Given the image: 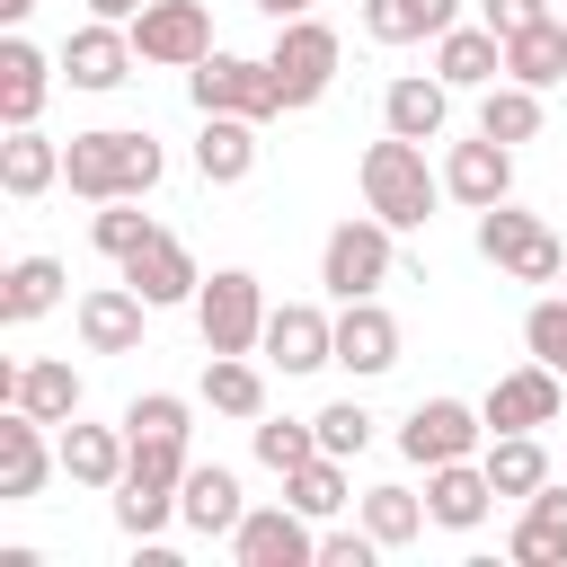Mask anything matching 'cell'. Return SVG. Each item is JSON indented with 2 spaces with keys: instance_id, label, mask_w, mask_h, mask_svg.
<instances>
[{
  "instance_id": "obj_44",
  "label": "cell",
  "mask_w": 567,
  "mask_h": 567,
  "mask_svg": "<svg viewBox=\"0 0 567 567\" xmlns=\"http://www.w3.org/2000/svg\"><path fill=\"white\" fill-rule=\"evenodd\" d=\"M478 18H487L496 35H523V27H540V18H549V0H478Z\"/></svg>"
},
{
  "instance_id": "obj_16",
  "label": "cell",
  "mask_w": 567,
  "mask_h": 567,
  "mask_svg": "<svg viewBox=\"0 0 567 567\" xmlns=\"http://www.w3.org/2000/svg\"><path fill=\"white\" fill-rule=\"evenodd\" d=\"M71 328H80V346H89V354H133V346H142V328H151V301H142L133 284H89V292H80V310H71Z\"/></svg>"
},
{
  "instance_id": "obj_15",
  "label": "cell",
  "mask_w": 567,
  "mask_h": 567,
  "mask_svg": "<svg viewBox=\"0 0 567 567\" xmlns=\"http://www.w3.org/2000/svg\"><path fill=\"white\" fill-rule=\"evenodd\" d=\"M124 284H133L151 310H177V301H195V292H204V266H195V248H186L177 230H151V239L124 257Z\"/></svg>"
},
{
  "instance_id": "obj_37",
  "label": "cell",
  "mask_w": 567,
  "mask_h": 567,
  "mask_svg": "<svg viewBox=\"0 0 567 567\" xmlns=\"http://www.w3.org/2000/svg\"><path fill=\"white\" fill-rule=\"evenodd\" d=\"M478 133H496V142H532V133H540V89H523V80L478 89Z\"/></svg>"
},
{
  "instance_id": "obj_34",
  "label": "cell",
  "mask_w": 567,
  "mask_h": 567,
  "mask_svg": "<svg viewBox=\"0 0 567 567\" xmlns=\"http://www.w3.org/2000/svg\"><path fill=\"white\" fill-rule=\"evenodd\" d=\"M478 461H487L496 496H514V505L549 487V452H540V434H487V452H478Z\"/></svg>"
},
{
  "instance_id": "obj_21",
  "label": "cell",
  "mask_w": 567,
  "mask_h": 567,
  "mask_svg": "<svg viewBox=\"0 0 567 567\" xmlns=\"http://www.w3.org/2000/svg\"><path fill=\"white\" fill-rule=\"evenodd\" d=\"M337 363H346L354 381H381V372L399 363V319L381 310V292H372V301H337Z\"/></svg>"
},
{
  "instance_id": "obj_43",
  "label": "cell",
  "mask_w": 567,
  "mask_h": 567,
  "mask_svg": "<svg viewBox=\"0 0 567 567\" xmlns=\"http://www.w3.org/2000/svg\"><path fill=\"white\" fill-rule=\"evenodd\" d=\"M372 558H381V540H372L363 523H354V532H346V523L319 532V567H372Z\"/></svg>"
},
{
  "instance_id": "obj_29",
  "label": "cell",
  "mask_w": 567,
  "mask_h": 567,
  "mask_svg": "<svg viewBox=\"0 0 567 567\" xmlns=\"http://www.w3.org/2000/svg\"><path fill=\"white\" fill-rule=\"evenodd\" d=\"M443 115H452V89H443L434 71H408V80H390V89H381V133L434 142V133H443Z\"/></svg>"
},
{
  "instance_id": "obj_33",
  "label": "cell",
  "mask_w": 567,
  "mask_h": 567,
  "mask_svg": "<svg viewBox=\"0 0 567 567\" xmlns=\"http://www.w3.org/2000/svg\"><path fill=\"white\" fill-rule=\"evenodd\" d=\"M505 80H523V89H558V80H567V18H540V27L505 35Z\"/></svg>"
},
{
  "instance_id": "obj_26",
  "label": "cell",
  "mask_w": 567,
  "mask_h": 567,
  "mask_svg": "<svg viewBox=\"0 0 567 567\" xmlns=\"http://www.w3.org/2000/svg\"><path fill=\"white\" fill-rule=\"evenodd\" d=\"M505 549H514V567H567V487H558V478H549L540 496H523Z\"/></svg>"
},
{
  "instance_id": "obj_20",
  "label": "cell",
  "mask_w": 567,
  "mask_h": 567,
  "mask_svg": "<svg viewBox=\"0 0 567 567\" xmlns=\"http://www.w3.org/2000/svg\"><path fill=\"white\" fill-rule=\"evenodd\" d=\"M425 514H434V532H478V523L496 514V478H487V461L470 452V461L425 470Z\"/></svg>"
},
{
  "instance_id": "obj_35",
  "label": "cell",
  "mask_w": 567,
  "mask_h": 567,
  "mask_svg": "<svg viewBox=\"0 0 567 567\" xmlns=\"http://www.w3.org/2000/svg\"><path fill=\"white\" fill-rule=\"evenodd\" d=\"M284 496H292L310 523H337V514L354 505V496H346V461H337V452H310L301 470H284Z\"/></svg>"
},
{
  "instance_id": "obj_27",
  "label": "cell",
  "mask_w": 567,
  "mask_h": 567,
  "mask_svg": "<svg viewBox=\"0 0 567 567\" xmlns=\"http://www.w3.org/2000/svg\"><path fill=\"white\" fill-rule=\"evenodd\" d=\"M195 177H204V186H248V177H257V124H248V115H204V133H195Z\"/></svg>"
},
{
  "instance_id": "obj_47",
  "label": "cell",
  "mask_w": 567,
  "mask_h": 567,
  "mask_svg": "<svg viewBox=\"0 0 567 567\" xmlns=\"http://www.w3.org/2000/svg\"><path fill=\"white\" fill-rule=\"evenodd\" d=\"M27 9H35V0H0V18H9V27H18V18H27Z\"/></svg>"
},
{
  "instance_id": "obj_11",
  "label": "cell",
  "mask_w": 567,
  "mask_h": 567,
  "mask_svg": "<svg viewBox=\"0 0 567 567\" xmlns=\"http://www.w3.org/2000/svg\"><path fill=\"white\" fill-rule=\"evenodd\" d=\"M230 558H239V567H319V532H310V514H301L292 496H275V505H248V514H239Z\"/></svg>"
},
{
  "instance_id": "obj_39",
  "label": "cell",
  "mask_w": 567,
  "mask_h": 567,
  "mask_svg": "<svg viewBox=\"0 0 567 567\" xmlns=\"http://www.w3.org/2000/svg\"><path fill=\"white\" fill-rule=\"evenodd\" d=\"M151 230H159V221L142 213V195H115V204H97V221H89L97 257H115V266H124V257H133V248H142Z\"/></svg>"
},
{
  "instance_id": "obj_8",
  "label": "cell",
  "mask_w": 567,
  "mask_h": 567,
  "mask_svg": "<svg viewBox=\"0 0 567 567\" xmlns=\"http://www.w3.org/2000/svg\"><path fill=\"white\" fill-rule=\"evenodd\" d=\"M124 27H133V53L151 71H195L213 53V9L204 0H142Z\"/></svg>"
},
{
  "instance_id": "obj_4",
  "label": "cell",
  "mask_w": 567,
  "mask_h": 567,
  "mask_svg": "<svg viewBox=\"0 0 567 567\" xmlns=\"http://www.w3.org/2000/svg\"><path fill=\"white\" fill-rule=\"evenodd\" d=\"M337 62H346V44H337L328 18H284L275 44H266V71H275V89H284V115L319 106V97L337 89Z\"/></svg>"
},
{
  "instance_id": "obj_48",
  "label": "cell",
  "mask_w": 567,
  "mask_h": 567,
  "mask_svg": "<svg viewBox=\"0 0 567 567\" xmlns=\"http://www.w3.org/2000/svg\"><path fill=\"white\" fill-rule=\"evenodd\" d=\"M558 292H567V266H558Z\"/></svg>"
},
{
  "instance_id": "obj_2",
  "label": "cell",
  "mask_w": 567,
  "mask_h": 567,
  "mask_svg": "<svg viewBox=\"0 0 567 567\" xmlns=\"http://www.w3.org/2000/svg\"><path fill=\"white\" fill-rule=\"evenodd\" d=\"M354 177H363V213H381L390 230H425L443 204V168H425V142H408V133H381Z\"/></svg>"
},
{
  "instance_id": "obj_9",
  "label": "cell",
  "mask_w": 567,
  "mask_h": 567,
  "mask_svg": "<svg viewBox=\"0 0 567 567\" xmlns=\"http://www.w3.org/2000/svg\"><path fill=\"white\" fill-rule=\"evenodd\" d=\"M558 408H567V372H549L540 354L514 363V372H496L487 399H478L487 434H540V425H558Z\"/></svg>"
},
{
  "instance_id": "obj_36",
  "label": "cell",
  "mask_w": 567,
  "mask_h": 567,
  "mask_svg": "<svg viewBox=\"0 0 567 567\" xmlns=\"http://www.w3.org/2000/svg\"><path fill=\"white\" fill-rule=\"evenodd\" d=\"M168 523H177V487H159V478H124V487H115V532H124V540L151 549Z\"/></svg>"
},
{
  "instance_id": "obj_17",
  "label": "cell",
  "mask_w": 567,
  "mask_h": 567,
  "mask_svg": "<svg viewBox=\"0 0 567 567\" xmlns=\"http://www.w3.org/2000/svg\"><path fill=\"white\" fill-rule=\"evenodd\" d=\"M53 470H62V443H44V416L0 408V505H27Z\"/></svg>"
},
{
  "instance_id": "obj_28",
  "label": "cell",
  "mask_w": 567,
  "mask_h": 567,
  "mask_svg": "<svg viewBox=\"0 0 567 567\" xmlns=\"http://www.w3.org/2000/svg\"><path fill=\"white\" fill-rule=\"evenodd\" d=\"M372 44H434L443 27H461V0H354Z\"/></svg>"
},
{
  "instance_id": "obj_32",
  "label": "cell",
  "mask_w": 567,
  "mask_h": 567,
  "mask_svg": "<svg viewBox=\"0 0 567 567\" xmlns=\"http://www.w3.org/2000/svg\"><path fill=\"white\" fill-rule=\"evenodd\" d=\"M354 523H363L381 549H408V540H425V523H434V514H425V496H416V487H399V478H390V487H363V496H354Z\"/></svg>"
},
{
  "instance_id": "obj_42",
  "label": "cell",
  "mask_w": 567,
  "mask_h": 567,
  "mask_svg": "<svg viewBox=\"0 0 567 567\" xmlns=\"http://www.w3.org/2000/svg\"><path fill=\"white\" fill-rule=\"evenodd\" d=\"M124 434H195V425H186V399L177 390H142L124 408Z\"/></svg>"
},
{
  "instance_id": "obj_23",
  "label": "cell",
  "mask_w": 567,
  "mask_h": 567,
  "mask_svg": "<svg viewBox=\"0 0 567 567\" xmlns=\"http://www.w3.org/2000/svg\"><path fill=\"white\" fill-rule=\"evenodd\" d=\"M80 399H89V390H80V372H71V363H53V354H44V363H9V372H0V408H27V416H44V425H71V416H80Z\"/></svg>"
},
{
  "instance_id": "obj_22",
  "label": "cell",
  "mask_w": 567,
  "mask_h": 567,
  "mask_svg": "<svg viewBox=\"0 0 567 567\" xmlns=\"http://www.w3.org/2000/svg\"><path fill=\"white\" fill-rule=\"evenodd\" d=\"M434 80H443V89H496V80H505V35H496L487 18H478V27H470V18L443 27V35H434Z\"/></svg>"
},
{
  "instance_id": "obj_19",
  "label": "cell",
  "mask_w": 567,
  "mask_h": 567,
  "mask_svg": "<svg viewBox=\"0 0 567 567\" xmlns=\"http://www.w3.org/2000/svg\"><path fill=\"white\" fill-rule=\"evenodd\" d=\"M239 514H248V496H239V470H221V461H195V470L177 478V523H186L195 540H230V532H239Z\"/></svg>"
},
{
  "instance_id": "obj_31",
  "label": "cell",
  "mask_w": 567,
  "mask_h": 567,
  "mask_svg": "<svg viewBox=\"0 0 567 567\" xmlns=\"http://www.w3.org/2000/svg\"><path fill=\"white\" fill-rule=\"evenodd\" d=\"M204 408L257 425L266 416V363L257 354H204Z\"/></svg>"
},
{
  "instance_id": "obj_12",
  "label": "cell",
  "mask_w": 567,
  "mask_h": 567,
  "mask_svg": "<svg viewBox=\"0 0 567 567\" xmlns=\"http://www.w3.org/2000/svg\"><path fill=\"white\" fill-rule=\"evenodd\" d=\"M133 27L124 18H89V27H71L62 35V80L71 89H89V97H106V89H124L133 80Z\"/></svg>"
},
{
  "instance_id": "obj_38",
  "label": "cell",
  "mask_w": 567,
  "mask_h": 567,
  "mask_svg": "<svg viewBox=\"0 0 567 567\" xmlns=\"http://www.w3.org/2000/svg\"><path fill=\"white\" fill-rule=\"evenodd\" d=\"M248 452L284 478V470H301V461L319 452V425H310V416H257V425H248Z\"/></svg>"
},
{
  "instance_id": "obj_5",
  "label": "cell",
  "mask_w": 567,
  "mask_h": 567,
  "mask_svg": "<svg viewBox=\"0 0 567 567\" xmlns=\"http://www.w3.org/2000/svg\"><path fill=\"white\" fill-rule=\"evenodd\" d=\"M186 97H195V115H248V124L284 115V89H275L266 53H221V44L186 71Z\"/></svg>"
},
{
  "instance_id": "obj_25",
  "label": "cell",
  "mask_w": 567,
  "mask_h": 567,
  "mask_svg": "<svg viewBox=\"0 0 567 567\" xmlns=\"http://www.w3.org/2000/svg\"><path fill=\"white\" fill-rule=\"evenodd\" d=\"M44 186H62V142L44 124H9V142H0V195L35 204Z\"/></svg>"
},
{
  "instance_id": "obj_46",
  "label": "cell",
  "mask_w": 567,
  "mask_h": 567,
  "mask_svg": "<svg viewBox=\"0 0 567 567\" xmlns=\"http://www.w3.org/2000/svg\"><path fill=\"white\" fill-rule=\"evenodd\" d=\"M142 0H89V18H133Z\"/></svg>"
},
{
  "instance_id": "obj_24",
  "label": "cell",
  "mask_w": 567,
  "mask_h": 567,
  "mask_svg": "<svg viewBox=\"0 0 567 567\" xmlns=\"http://www.w3.org/2000/svg\"><path fill=\"white\" fill-rule=\"evenodd\" d=\"M53 80H62V53H35L27 35H9L0 44V124H35Z\"/></svg>"
},
{
  "instance_id": "obj_45",
  "label": "cell",
  "mask_w": 567,
  "mask_h": 567,
  "mask_svg": "<svg viewBox=\"0 0 567 567\" xmlns=\"http://www.w3.org/2000/svg\"><path fill=\"white\" fill-rule=\"evenodd\" d=\"M257 9H266L275 27H284V18H310V0H257Z\"/></svg>"
},
{
  "instance_id": "obj_40",
  "label": "cell",
  "mask_w": 567,
  "mask_h": 567,
  "mask_svg": "<svg viewBox=\"0 0 567 567\" xmlns=\"http://www.w3.org/2000/svg\"><path fill=\"white\" fill-rule=\"evenodd\" d=\"M310 425H319V452H337V461H354V452L372 443V425H381V416H372L363 399H328V408H319Z\"/></svg>"
},
{
  "instance_id": "obj_14",
  "label": "cell",
  "mask_w": 567,
  "mask_h": 567,
  "mask_svg": "<svg viewBox=\"0 0 567 567\" xmlns=\"http://www.w3.org/2000/svg\"><path fill=\"white\" fill-rule=\"evenodd\" d=\"M443 195H452V204H470V213L505 204V195H514V142H496V133L452 142V151H443Z\"/></svg>"
},
{
  "instance_id": "obj_41",
  "label": "cell",
  "mask_w": 567,
  "mask_h": 567,
  "mask_svg": "<svg viewBox=\"0 0 567 567\" xmlns=\"http://www.w3.org/2000/svg\"><path fill=\"white\" fill-rule=\"evenodd\" d=\"M523 346H532L549 372H567V292H549V301L523 310Z\"/></svg>"
},
{
  "instance_id": "obj_3",
  "label": "cell",
  "mask_w": 567,
  "mask_h": 567,
  "mask_svg": "<svg viewBox=\"0 0 567 567\" xmlns=\"http://www.w3.org/2000/svg\"><path fill=\"white\" fill-rule=\"evenodd\" d=\"M390 275H399V230L381 213H354L319 239V292L328 301H372Z\"/></svg>"
},
{
  "instance_id": "obj_13",
  "label": "cell",
  "mask_w": 567,
  "mask_h": 567,
  "mask_svg": "<svg viewBox=\"0 0 567 567\" xmlns=\"http://www.w3.org/2000/svg\"><path fill=\"white\" fill-rule=\"evenodd\" d=\"M257 354H266L275 372H328V363H337V319H328L319 301H275Z\"/></svg>"
},
{
  "instance_id": "obj_30",
  "label": "cell",
  "mask_w": 567,
  "mask_h": 567,
  "mask_svg": "<svg viewBox=\"0 0 567 567\" xmlns=\"http://www.w3.org/2000/svg\"><path fill=\"white\" fill-rule=\"evenodd\" d=\"M62 292H71V275H62V257H18L9 275H0V319L9 328H27V319H44V310H62Z\"/></svg>"
},
{
  "instance_id": "obj_6",
  "label": "cell",
  "mask_w": 567,
  "mask_h": 567,
  "mask_svg": "<svg viewBox=\"0 0 567 567\" xmlns=\"http://www.w3.org/2000/svg\"><path fill=\"white\" fill-rule=\"evenodd\" d=\"M266 284L248 275V266H221V275H204V292H195V337H204V354H257V337H266Z\"/></svg>"
},
{
  "instance_id": "obj_7",
  "label": "cell",
  "mask_w": 567,
  "mask_h": 567,
  "mask_svg": "<svg viewBox=\"0 0 567 567\" xmlns=\"http://www.w3.org/2000/svg\"><path fill=\"white\" fill-rule=\"evenodd\" d=\"M478 257H487L496 275H514V284H558V266H567V248L549 239V221L523 213L514 195L478 213Z\"/></svg>"
},
{
  "instance_id": "obj_18",
  "label": "cell",
  "mask_w": 567,
  "mask_h": 567,
  "mask_svg": "<svg viewBox=\"0 0 567 567\" xmlns=\"http://www.w3.org/2000/svg\"><path fill=\"white\" fill-rule=\"evenodd\" d=\"M53 443H62V478H71V487L115 496V487H124V470H133V434H124V425H89V416H71Z\"/></svg>"
},
{
  "instance_id": "obj_10",
  "label": "cell",
  "mask_w": 567,
  "mask_h": 567,
  "mask_svg": "<svg viewBox=\"0 0 567 567\" xmlns=\"http://www.w3.org/2000/svg\"><path fill=\"white\" fill-rule=\"evenodd\" d=\"M399 452H408L416 470L470 461V452H487V416H478L470 399H416V408L399 416Z\"/></svg>"
},
{
  "instance_id": "obj_1",
  "label": "cell",
  "mask_w": 567,
  "mask_h": 567,
  "mask_svg": "<svg viewBox=\"0 0 567 567\" xmlns=\"http://www.w3.org/2000/svg\"><path fill=\"white\" fill-rule=\"evenodd\" d=\"M168 177V151L133 124H97V133H71L62 142V186L80 204H115V195H151Z\"/></svg>"
}]
</instances>
